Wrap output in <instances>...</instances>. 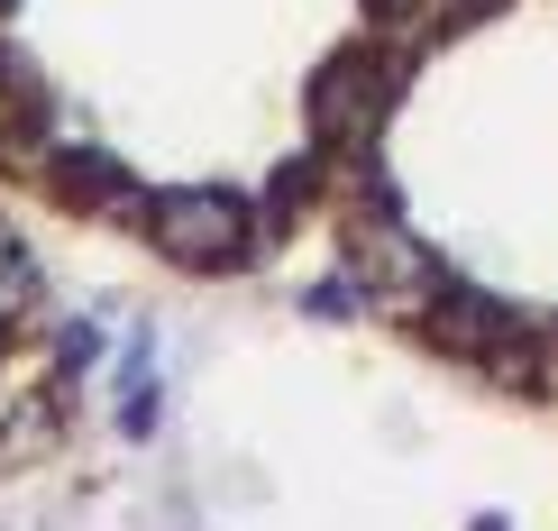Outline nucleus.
<instances>
[{"label": "nucleus", "mask_w": 558, "mask_h": 531, "mask_svg": "<svg viewBox=\"0 0 558 531\" xmlns=\"http://www.w3.org/2000/svg\"><path fill=\"white\" fill-rule=\"evenodd\" d=\"M147 239L166 248L174 266H229L257 248V229H247V202L239 193H166L147 212Z\"/></svg>", "instance_id": "f257e3e1"}, {"label": "nucleus", "mask_w": 558, "mask_h": 531, "mask_svg": "<svg viewBox=\"0 0 558 531\" xmlns=\"http://www.w3.org/2000/svg\"><path fill=\"white\" fill-rule=\"evenodd\" d=\"M28 303H37V257H28L19 239H0V330H10Z\"/></svg>", "instance_id": "f03ea898"}, {"label": "nucleus", "mask_w": 558, "mask_h": 531, "mask_svg": "<svg viewBox=\"0 0 558 531\" xmlns=\"http://www.w3.org/2000/svg\"><path fill=\"white\" fill-rule=\"evenodd\" d=\"M101 358V330H64V366H92Z\"/></svg>", "instance_id": "7ed1b4c3"}]
</instances>
